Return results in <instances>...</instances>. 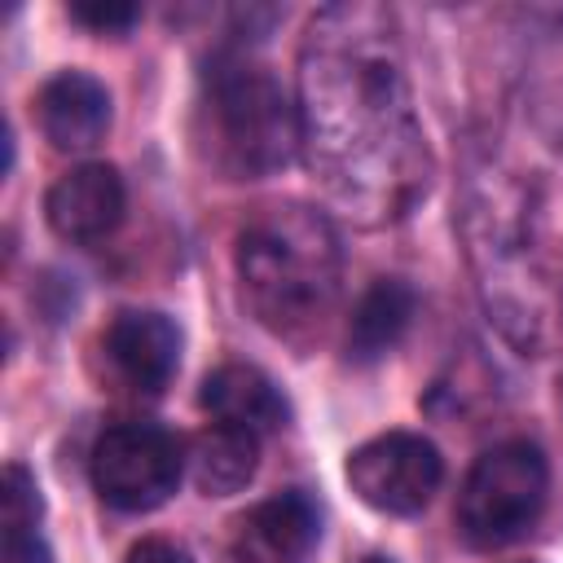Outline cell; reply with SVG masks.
<instances>
[{
    "label": "cell",
    "mask_w": 563,
    "mask_h": 563,
    "mask_svg": "<svg viewBox=\"0 0 563 563\" xmlns=\"http://www.w3.org/2000/svg\"><path fill=\"white\" fill-rule=\"evenodd\" d=\"M128 563H194L185 545L176 541H163V537H145L128 550Z\"/></svg>",
    "instance_id": "18"
},
{
    "label": "cell",
    "mask_w": 563,
    "mask_h": 563,
    "mask_svg": "<svg viewBox=\"0 0 563 563\" xmlns=\"http://www.w3.org/2000/svg\"><path fill=\"white\" fill-rule=\"evenodd\" d=\"M295 97L299 158L343 216L383 229L427 198L435 163L383 9H321L303 31Z\"/></svg>",
    "instance_id": "1"
},
{
    "label": "cell",
    "mask_w": 563,
    "mask_h": 563,
    "mask_svg": "<svg viewBox=\"0 0 563 563\" xmlns=\"http://www.w3.org/2000/svg\"><path fill=\"white\" fill-rule=\"evenodd\" d=\"M106 361L114 365V374L136 387V391H163L167 378L180 365V325L167 312L154 308H128L110 321L106 339Z\"/></svg>",
    "instance_id": "9"
},
{
    "label": "cell",
    "mask_w": 563,
    "mask_h": 563,
    "mask_svg": "<svg viewBox=\"0 0 563 563\" xmlns=\"http://www.w3.org/2000/svg\"><path fill=\"white\" fill-rule=\"evenodd\" d=\"M545 497H550L545 453L528 440H506L475 457V466L457 488L453 519L471 550H501L541 519Z\"/></svg>",
    "instance_id": "5"
},
{
    "label": "cell",
    "mask_w": 563,
    "mask_h": 563,
    "mask_svg": "<svg viewBox=\"0 0 563 563\" xmlns=\"http://www.w3.org/2000/svg\"><path fill=\"white\" fill-rule=\"evenodd\" d=\"M246 532L260 550H268L277 563H299L321 537V506L303 488L273 493L246 515Z\"/></svg>",
    "instance_id": "14"
},
{
    "label": "cell",
    "mask_w": 563,
    "mask_h": 563,
    "mask_svg": "<svg viewBox=\"0 0 563 563\" xmlns=\"http://www.w3.org/2000/svg\"><path fill=\"white\" fill-rule=\"evenodd\" d=\"M185 479V444L158 422H119L92 444V488L110 510L150 515Z\"/></svg>",
    "instance_id": "6"
},
{
    "label": "cell",
    "mask_w": 563,
    "mask_h": 563,
    "mask_svg": "<svg viewBox=\"0 0 563 563\" xmlns=\"http://www.w3.org/2000/svg\"><path fill=\"white\" fill-rule=\"evenodd\" d=\"M233 268L251 317L268 334L303 343L321 334L334 312L343 282V246L325 211L282 202L264 207L242 224Z\"/></svg>",
    "instance_id": "2"
},
{
    "label": "cell",
    "mask_w": 563,
    "mask_h": 563,
    "mask_svg": "<svg viewBox=\"0 0 563 563\" xmlns=\"http://www.w3.org/2000/svg\"><path fill=\"white\" fill-rule=\"evenodd\" d=\"M198 405L211 413V422H229V427H242L255 435L282 431L290 418L282 387L260 365H242V361L211 369L198 387Z\"/></svg>",
    "instance_id": "11"
},
{
    "label": "cell",
    "mask_w": 563,
    "mask_h": 563,
    "mask_svg": "<svg viewBox=\"0 0 563 563\" xmlns=\"http://www.w3.org/2000/svg\"><path fill=\"white\" fill-rule=\"evenodd\" d=\"M194 145L224 180L273 176L299 158V97L251 53L224 48L198 84Z\"/></svg>",
    "instance_id": "4"
},
{
    "label": "cell",
    "mask_w": 563,
    "mask_h": 563,
    "mask_svg": "<svg viewBox=\"0 0 563 563\" xmlns=\"http://www.w3.org/2000/svg\"><path fill=\"white\" fill-rule=\"evenodd\" d=\"M128 211V189L119 167L110 163H79L53 180L44 194V220L62 242H101L119 229Z\"/></svg>",
    "instance_id": "8"
},
{
    "label": "cell",
    "mask_w": 563,
    "mask_h": 563,
    "mask_svg": "<svg viewBox=\"0 0 563 563\" xmlns=\"http://www.w3.org/2000/svg\"><path fill=\"white\" fill-rule=\"evenodd\" d=\"M40 515H44V497H40L35 475L22 462H9L4 466V488H0L4 528H40Z\"/></svg>",
    "instance_id": "15"
},
{
    "label": "cell",
    "mask_w": 563,
    "mask_h": 563,
    "mask_svg": "<svg viewBox=\"0 0 563 563\" xmlns=\"http://www.w3.org/2000/svg\"><path fill=\"white\" fill-rule=\"evenodd\" d=\"M66 13L79 26L97 31V35H119V31H128L141 18V9L136 4H123V0H75V4H66Z\"/></svg>",
    "instance_id": "16"
},
{
    "label": "cell",
    "mask_w": 563,
    "mask_h": 563,
    "mask_svg": "<svg viewBox=\"0 0 563 563\" xmlns=\"http://www.w3.org/2000/svg\"><path fill=\"white\" fill-rule=\"evenodd\" d=\"M185 471L202 497H233L260 471V435L229 422H207L185 449Z\"/></svg>",
    "instance_id": "12"
},
{
    "label": "cell",
    "mask_w": 563,
    "mask_h": 563,
    "mask_svg": "<svg viewBox=\"0 0 563 563\" xmlns=\"http://www.w3.org/2000/svg\"><path fill=\"white\" fill-rule=\"evenodd\" d=\"M471 260L479 273V295L501 334L528 352H545L563 339V277L541 246L537 220L523 202V189L497 172L471 185L466 207Z\"/></svg>",
    "instance_id": "3"
},
{
    "label": "cell",
    "mask_w": 563,
    "mask_h": 563,
    "mask_svg": "<svg viewBox=\"0 0 563 563\" xmlns=\"http://www.w3.org/2000/svg\"><path fill=\"white\" fill-rule=\"evenodd\" d=\"M347 488L361 506L378 515L409 519L431 506L444 479V457L427 435L413 431H383L347 453Z\"/></svg>",
    "instance_id": "7"
},
{
    "label": "cell",
    "mask_w": 563,
    "mask_h": 563,
    "mask_svg": "<svg viewBox=\"0 0 563 563\" xmlns=\"http://www.w3.org/2000/svg\"><path fill=\"white\" fill-rule=\"evenodd\" d=\"M361 563H396V559H387V554H369V559H361Z\"/></svg>",
    "instance_id": "19"
},
{
    "label": "cell",
    "mask_w": 563,
    "mask_h": 563,
    "mask_svg": "<svg viewBox=\"0 0 563 563\" xmlns=\"http://www.w3.org/2000/svg\"><path fill=\"white\" fill-rule=\"evenodd\" d=\"M418 312V295L409 282L400 277H378L352 308V321H347V361L356 365H369V361H383L409 330Z\"/></svg>",
    "instance_id": "13"
},
{
    "label": "cell",
    "mask_w": 563,
    "mask_h": 563,
    "mask_svg": "<svg viewBox=\"0 0 563 563\" xmlns=\"http://www.w3.org/2000/svg\"><path fill=\"white\" fill-rule=\"evenodd\" d=\"M40 132L62 154H88L110 132V92L88 70H57L35 97Z\"/></svg>",
    "instance_id": "10"
},
{
    "label": "cell",
    "mask_w": 563,
    "mask_h": 563,
    "mask_svg": "<svg viewBox=\"0 0 563 563\" xmlns=\"http://www.w3.org/2000/svg\"><path fill=\"white\" fill-rule=\"evenodd\" d=\"M4 563H53L40 528H4Z\"/></svg>",
    "instance_id": "17"
}]
</instances>
